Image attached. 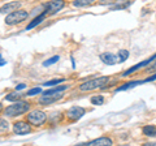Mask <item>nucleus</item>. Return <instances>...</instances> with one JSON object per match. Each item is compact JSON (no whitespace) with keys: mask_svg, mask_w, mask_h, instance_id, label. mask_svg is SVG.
<instances>
[{"mask_svg":"<svg viewBox=\"0 0 156 146\" xmlns=\"http://www.w3.org/2000/svg\"><path fill=\"white\" fill-rule=\"evenodd\" d=\"M92 3H95V0H74V2H73V5L81 8V7H89Z\"/></svg>","mask_w":156,"mask_h":146,"instance_id":"obj_16","label":"nucleus"},{"mask_svg":"<svg viewBox=\"0 0 156 146\" xmlns=\"http://www.w3.org/2000/svg\"><path fill=\"white\" fill-rule=\"evenodd\" d=\"M58 59H60V56L55 55V56L50 57V59H47L44 63H43V65H44V67H50V65H52V64H55L56 61H58Z\"/></svg>","mask_w":156,"mask_h":146,"instance_id":"obj_20","label":"nucleus"},{"mask_svg":"<svg viewBox=\"0 0 156 146\" xmlns=\"http://www.w3.org/2000/svg\"><path fill=\"white\" fill-rule=\"evenodd\" d=\"M154 63V61H152ZM152 71H156V59H155V63L154 64H151V67L147 69V72H152Z\"/></svg>","mask_w":156,"mask_h":146,"instance_id":"obj_26","label":"nucleus"},{"mask_svg":"<svg viewBox=\"0 0 156 146\" xmlns=\"http://www.w3.org/2000/svg\"><path fill=\"white\" fill-rule=\"evenodd\" d=\"M115 3H116V0H100L99 2L100 5H107V4H108V5H112V4H115Z\"/></svg>","mask_w":156,"mask_h":146,"instance_id":"obj_24","label":"nucleus"},{"mask_svg":"<svg viewBox=\"0 0 156 146\" xmlns=\"http://www.w3.org/2000/svg\"><path fill=\"white\" fill-rule=\"evenodd\" d=\"M117 56H119V61L120 63H124L128 60V57H129V51L128 50H120L119 53H117Z\"/></svg>","mask_w":156,"mask_h":146,"instance_id":"obj_17","label":"nucleus"},{"mask_svg":"<svg viewBox=\"0 0 156 146\" xmlns=\"http://www.w3.org/2000/svg\"><path fill=\"white\" fill-rule=\"evenodd\" d=\"M27 17H29V13L26 11H23V9L18 8L16 11L8 13V16L5 17V24L7 25H17V24L27 20Z\"/></svg>","mask_w":156,"mask_h":146,"instance_id":"obj_3","label":"nucleus"},{"mask_svg":"<svg viewBox=\"0 0 156 146\" xmlns=\"http://www.w3.org/2000/svg\"><path fill=\"white\" fill-rule=\"evenodd\" d=\"M22 98V94L21 93H18V91L16 90L14 93H11L9 95L5 97V99L7 100H11V102H14V100H18V99H21Z\"/></svg>","mask_w":156,"mask_h":146,"instance_id":"obj_18","label":"nucleus"},{"mask_svg":"<svg viewBox=\"0 0 156 146\" xmlns=\"http://www.w3.org/2000/svg\"><path fill=\"white\" fill-rule=\"evenodd\" d=\"M156 59V53L155 55H152L151 57H148L147 60H144V61H142V63H139V64H135L134 67H131V68H129L128 71H126L122 76H129V75H131V73H134L136 69H140V68H143V67H146V65H148V64H151L154 60Z\"/></svg>","mask_w":156,"mask_h":146,"instance_id":"obj_10","label":"nucleus"},{"mask_svg":"<svg viewBox=\"0 0 156 146\" xmlns=\"http://www.w3.org/2000/svg\"><path fill=\"white\" fill-rule=\"evenodd\" d=\"M65 7V0H51L44 5V12L47 13V16L50 14H55L58 11H61L62 8Z\"/></svg>","mask_w":156,"mask_h":146,"instance_id":"obj_6","label":"nucleus"},{"mask_svg":"<svg viewBox=\"0 0 156 146\" xmlns=\"http://www.w3.org/2000/svg\"><path fill=\"white\" fill-rule=\"evenodd\" d=\"M21 7V3L20 2H11V3H7L0 8V13H11L13 11H16Z\"/></svg>","mask_w":156,"mask_h":146,"instance_id":"obj_12","label":"nucleus"},{"mask_svg":"<svg viewBox=\"0 0 156 146\" xmlns=\"http://www.w3.org/2000/svg\"><path fill=\"white\" fill-rule=\"evenodd\" d=\"M13 132L18 136H25L31 132V126L26 121H16L13 124Z\"/></svg>","mask_w":156,"mask_h":146,"instance_id":"obj_8","label":"nucleus"},{"mask_svg":"<svg viewBox=\"0 0 156 146\" xmlns=\"http://www.w3.org/2000/svg\"><path fill=\"white\" fill-rule=\"evenodd\" d=\"M9 129V123L5 119H0V132H5Z\"/></svg>","mask_w":156,"mask_h":146,"instance_id":"obj_22","label":"nucleus"},{"mask_svg":"<svg viewBox=\"0 0 156 146\" xmlns=\"http://www.w3.org/2000/svg\"><path fill=\"white\" fill-rule=\"evenodd\" d=\"M46 17H47V13H46V12L41 13V14H39V16H37V17L34 18V20H33V21H31V22H30V24H29V25L26 26V30H30V29H33V27L38 26L41 22L44 21V18H46Z\"/></svg>","mask_w":156,"mask_h":146,"instance_id":"obj_13","label":"nucleus"},{"mask_svg":"<svg viewBox=\"0 0 156 146\" xmlns=\"http://www.w3.org/2000/svg\"><path fill=\"white\" fill-rule=\"evenodd\" d=\"M109 82V77L108 76H101V77H96V78H92L83 82V84L80 85V90L81 91H91L95 89H100V87H104Z\"/></svg>","mask_w":156,"mask_h":146,"instance_id":"obj_2","label":"nucleus"},{"mask_svg":"<svg viewBox=\"0 0 156 146\" xmlns=\"http://www.w3.org/2000/svg\"><path fill=\"white\" fill-rule=\"evenodd\" d=\"M61 82H65V80L64 78H58V80H52V81H47V82H44V86H56V85H60Z\"/></svg>","mask_w":156,"mask_h":146,"instance_id":"obj_21","label":"nucleus"},{"mask_svg":"<svg viewBox=\"0 0 156 146\" xmlns=\"http://www.w3.org/2000/svg\"><path fill=\"white\" fill-rule=\"evenodd\" d=\"M39 93H42V89H41V87H34V89H31V90L27 91L26 95H35V94H39Z\"/></svg>","mask_w":156,"mask_h":146,"instance_id":"obj_23","label":"nucleus"},{"mask_svg":"<svg viewBox=\"0 0 156 146\" xmlns=\"http://www.w3.org/2000/svg\"><path fill=\"white\" fill-rule=\"evenodd\" d=\"M29 110H30V103L26 100L18 99V100H14L11 106L5 107L4 115L9 116V118H13V116H20V115L26 114Z\"/></svg>","mask_w":156,"mask_h":146,"instance_id":"obj_1","label":"nucleus"},{"mask_svg":"<svg viewBox=\"0 0 156 146\" xmlns=\"http://www.w3.org/2000/svg\"><path fill=\"white\" fill-rule=\"evenodd\" d=\"M120 2H125V0H116V3H120Z\"/></svg>","mask_w":156,"mask_h":146,"instance_id":"obj_29","label":"nucleus"},{"mask_svg":"<svg viewBox=\"0 0 156 146\" xmlns=\"http://www.w3.org/2000/svg\"><path fill=\"white\" fill-rule=\"evenodd\" d=\"M85 114H86V110L83 108V107L73 106V107H70V108L68 110L66 118H68V120H70V121H77V120H80Z\"/></svg>","mask_w":156,"mask_h":146,"instance_id":"obj_7","label":"nucleus"},{"mask_svg":"<svg viewBox=\"0 0 156 146\" xmlns=\"http://www.w3.org/2000/svg\"><path fill=\"white\" fill-rule=\"evenodd\" d=\"M47 120V114L41 110H34L27 114V123L34 126H42Z\"/></svg>","mask_w":156,"mask_h":146,"instance_id":"obj_4","label":"nucleus"},{"mask_svg":"<svg viewBox=\"0 0 156 146\" xmlns=\"http://www.w3.org/2000/svg\"><path fill=\"white\" fill-rule=\"evenodd\" d=\"M112 144V140L109 137H99V138H95L90 141V142H87L86 145L89 146H111Z\"/></svg>","mask_w":156,"mask_h":146,"instance_id":"obj_11","label":"nucleus"},{"mask_svg":"<svg viewBox=\"0 0 156 146\" xmlns=\"http://www.w3.org/2000/svg\"><path fill=\"white\" fill-rule=\"evenodd\" d=\"M142 132L144 136H147V137H155L156 136V125H146V126H143Z\"/></svg>","mask_w":156,"mask_h":146,"instance_id":"obj_15","label":"nucleus"},{"mask_svg":"<svg viewBox=\"0 0 156 146\" xmlns=\"http://www.w3.org/2000/svg\"><path fill=\"white\" fill-rule=\"evenodd\" d=\"M100 60L104 63L107 65H115L117 64L119 61V56L115 55V53H111V52H104V53H100Z\"/></svg>","mask_w":156,"mask_h":146,"instance_id":"obj_9","label":"nucleus"},{"mask_svg":"<svg viewBox=\"0 0 156 146\" xmlns=\"http://www.w3.org/2000/svg\"><path fill=\"white\" fill-rule=\"evenodd\" d=\"M64 97V91H46L41 98H39V103L43 106H50L52 103H56Z\"/></svg>","mask_w":156,"mask_h":146,"instance_id":"obj_5","label":"nucleus"},{"mask_svg":"<svg viewBox=\"0 0 156 146\" xmlns=\"http://www.w3.org/2000/svg\"><path fill=\"white\" fill-rule=\"evenodd\" d=\"M155 80H156V75H154V76L148 77V78H146V80H144V81H142V82L144 84V82H151V81H155Z\"/></svg>","mask_w":156,"mask_h":146,"instance_id":"obj_25","label":"nucleus"},{"mask_svg":"<svg viewBox=\"0 0 156 146\" xmlns=\"http://www.w3.org/2000/svg\"><path fill=\"white\" fill-rule=\"evenodd\" d=\"M140 84H143V82H142V81H130V82H128V84H124V85H121V86L117 87V89H116V93H120V91L131 89V87H134V86H136V85H140Z\"/></svg>","mask_w":156,"mask_h":146,"instance_id":"obj_14","label":"nucleus"},{"mask_svg":"<svg viewBox=\"0 0 156 146\" xmlns=\"http://www.w3.org/2000/svg\"><path fill=\"white\" fill-rule=\"evenodd\" d=\"M2 111H3V104L0 103V112H2Z\"/></svg>","mask_w":156,"mask_h":146,"instance_id":"obj_28","label":"nucleus"},{"mask_svg":"<svg viewBox=\"0 0 156 146\" xmlns=\"http://www.w3.org/2000/svg\"><path fill=\"white\" fill-rule=\"evenodd\" d=\"M91 103L95 106H101L104 103V97L103 95H95L91 98Z\"/></svg>","mask_w":156,"mask_h":146,"instance_id":"obj_19","label":"nucleus"},{"mask_svg":"<svg viewBox=\"0 0 156 146\" xmlns=\"http://www.w3.org/2000/svg\"><path fill=\"white\" fill-rule=\"evenodd\" d=\"M25 87H26V84H20V85H17V86H16V90H17V91H20V90L25 89Z\"/></svg>","mask_w":156,"mask_h":146,"instance_id":"obj_27","label":"nucleus"}]
</instances>
